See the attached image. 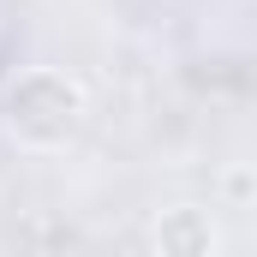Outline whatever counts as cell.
I'll return each instance as SVG.
<instances>
[{"mask_svg": "<svg viewBox=\"0 0 257 257\" xmlns=\"http://www.w3.org/2000/svg\"><path fill=\"white\" fill-rule=\"evenodd\" d=\"M0 120H6V138L24 144V150H72L84 126H90V102L78 90V78H66L54 66H30L6 84V102H0Z\"/></svg>", "mask_w": 257, "mask_h": 257, "instance_id": "cell-1", "label": "cell"}, {"mask_svg": "<svg viewBox=\"0 0 257 257\" xmlns=\"http://www.w3.org/2000/svg\"><path fill=\"white\" fill-rule=\"evenodd\" d=\"M156 245H162V251H203V245H209V227L197 221V209H174V215L156 227Z\"/></svg>", "mask_w": 257, "mask_h": 257, "instance_id": "cell-2", "label": "cell"}]
</instances>
